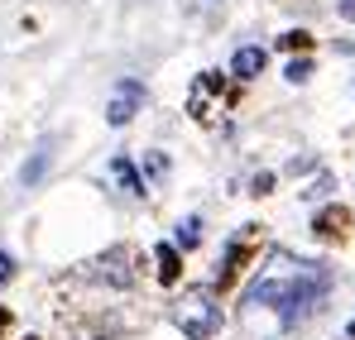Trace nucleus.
Segmentation results:
<instances>
[{
    "label": "nucleus",
    "mask_w": 355,
    "mask_h": 340,
    "mask_svg": "<svg viewBox=\"0 0 355 340\" xmlns=\"http://www.w3.org/2000/svg\"><path fill=\"white\" fill-rule=\"evenodd\" d=\"M53 159H58V139L49 134V139H39L34 144V154H29V163L19 168V187H39L49 172H53Z\"/></svg>",
    "instance_id": "nucleus-5"
},
{
    "label": "nucleus",
    "mask_w": 355,
    "mask_h": 340,
    "mask_svg": "<svg viewBox=\"0 0 355 340\" xmlns=\"http://www.w3.org/2000/svg\"><path fill=\"white\" fill-rule=\"evenodd\" d=\"M135 259H130V249H106V254H96L87 269H82V278H92V283L101 287H116V292H125V287H135V269H130Z\"/></svg>",
    "instance_id": "nucleus-3"
},
{
    "label": "nucleus",
    "mask_w": 355,
    "mask_h": 340,
    "mask_svg": "<svg viewBox=\"0 0 355 340\" xmlns=\"http://www.w3.org/2000/svg\"><path fill=\"white\" fill-rule=\"evenodd\" d=\"M269 187H274V172H259L254 177V197H269Z\"/></svg>",
    "instance_id": "nucleus-14"
},
{
    "label": "nucleus",
    "mask_w": 355,
    "mask_h": 340,
    "mask_svg": "<svg viewBox=\"0 0 355 340\" xmlns=\"http://www.w3.org/2000/svg\"><path fill=\"white\" fill-rule=\"evenodd\" d=\"M331 283L336 278H331L327 264H297L288 278H254L245 287V297H240V312H254L259 302H269L274 316H279V331L293 336L307 321H317V312L331 297Z\"/></svg>",
    "instance_id": "nucleus-1"
},
{
    "label": "nucleus",
    "mask_w": 355,
    "mask_h": 340,
    "mask_svg": "<svg viewBox=\"0 0 355 340\" xmlns=\"http://www.w3.org/2000/svg\"><path fill=\"white\" fill-rule=\"evenodd\" d=\"M221 307H216V297H211V287H192V292H182L173 307V326L182 331L187 340H216L221 331Z\"/></svg>",
    "instance_id": "nucleus-2"
},
{
    "label": "nucleus",
    "mask_w": 355,
    "mask_h": 340,
    "mask_svg": "<svg viewBox=\"0 0 355 340\" xmlns=\"http://www.w3.org/2000/svg\"><path fill=\"white\" fill-rule=\"evenodd\" d=\"M264 62H269V53H264V48H236L231 72H236V77H259V72H264Z\"/></svg>",
    "instance_id": "nucleus-7"
},
{
    "label": "nucleus",
    "mask_w": 355,
    "mask_h": 340,
    "mask_svg": "<svg viewBox=\"0 0 355 340\" xmlns=\"http://www.w3.org/2000/svg\"><path fill=\"white\" fill-rule=\"evenodd\" d=\"M336 10H341L346 19H355V0H336Z\"/></svg>",
    "instance_id": "nucleus-15"
},
{
    "label": "nucleus",
    "mask_w": 355,
    "mask_h": 340,
    "mask_svg": "<svg viewBox=\"0 0 355 340\" xmlns=\"http://www.w3.org/2000/svg\"><path fill=\"white\" fill-rule=\"evenodd\" d=\"M168 168H173V163H168V154H159V149H154V154H144V177H149V182H164Z\"/></svg>",
    "instance_id": "nucleus-10"
},
{
    "label": "nucleus",
    "mask_w": 355,
    "mask_h": 340,
    "mask_svg": "<svg viewBox=\"0 0 355 340\" xmlns=\"http://www.w3.org/2000/svg\"><path fill=\"white\" fill-rule=\"evenodd\" d=\"M312 67H317V57H293V62L284 67V77L297 87V82H307V77H312Z\"/></svg>",
    "instance_id": "nucleus-11"
},
{
    "label": "nucleus",
    "mask_w": 355,
    "mask_h": 340,
    "mask_svg": "<svg viewBox=\"0 0 355 340\" xmlns=\"http://www.w3.org/2000/svg\"><path fill=\"white\" fill-rule=\"evenodd\" d=\"M111 172H116V182L130 192V197H149V182L135 172V163H130L125 154H116V159H111Z\"/></svg>",
    "instance_id": "nucleus-6"
},
{
    "label": "nucleus",
    "mask_w": 355,
    "mask_h": 340,
    "mask_svg": "<svg viewBox=\"0 0 355 340\" xmlns=\"http://www.w3.org/2000/svg\"><path fill=\"white\" fill-rule=\"evenodd\" d=\"M182 249L178 244H159L154 249V264H159V283H178V274H182V259H178Z\"/></svg>",
    "instance_id": "nucleus-8"
},
{
    "label": "nucleus",
    "mask_w": 355,
    "mask_h": 340,
    "mask_svg": "<svg viewBox=\"0 0 355 340\" xmlns=\"http://www.w3.org/2000/svg\"><path fill=\"white\" fill-rule=\"evenodd\" d=\"M10 278H15V259H10V254H5V249H0V287L10 283Z\"/></svg>",
    "instance_id": "nucleus-13"
},
{
    "label": "nucleus",
    "mask_w": 355,
    "mask_h": 340,
    "mask_svg": "<svg viewBox=\"0 0 355 340\" xmlns=\"http://www.w3.org/2000/svg\"><path fill=\"white\" fill-rule=\"evenodd\" d=\"M351 340H355V326H351Z\"/></svg>",
    "instance_id": "nucleus-16"
},
{
    "label": "nucleus",
    "mask_w": 355,
    "mask_h": 340,
    "mask_svg": "<svg viewBox=\"0 0 355 340\" xmlns=\"http://www.w3.org/2000/svg\"><path fill=\"white\" fill-rule=\"evenodd\" d=\"M139 106H144V82L120 77V82H116V96H111V106H106V120L120 129V125H130V120H135Z\"/></svg>",
    "instance_id": "nucleus-4"
},
{
    "label": "nucleus",
    "mask_w": 355,
    "mask_h": 340,
    "mask_svg": "<svg viewBox=\"0 0 355 340\" xmlns=\"http://www.w3.org/2000/svg\"><path fill=\"white\" fill-rule=\"evenodd\" d=\"M202 235H207V221H202V216H182V221H178L173 244H178V249H197V244H202Z\"/></svg>",
    "instance_id": "nucleus-9"
},
{
    "label": "nucleus",
    "mask_w": 355,
    "mask_h": 340,
    "mask_svg": "<svg viewBox=\"0 0 355 340\" xmlns=\"http://www.w3.org/2000/svg\"><path fill=\"white\" fill-rule=\"evenodd\" d=\"M307 39H312V34L293 29V34H284V39H279V48H307Z\"/></svg>",
    "instance_id": "nucleus-12"
}]
</instances>
